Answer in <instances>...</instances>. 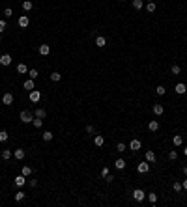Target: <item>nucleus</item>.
I'll use <instances>...</instances> for the list:
<instances>
[{"label": "nucleus", "mask_w": 187, "mask_h": 207, "mask_svg": "<svg viewBox=\"0 0 187 207\" xmlns=\"http://www.w3.org/2000/svg\"><path fill=\"white\" fill-rule=\"evenodd\" d=\"M125 166H127V163H125L124 159H116V160H114V168H116V170H124Z\"/></svg>", "instance_id": "nucleus-17"}, {"label": "nucleus", "mask_w": 187, "mask_h": 207, "mask_svg": "<svg viewBox=\"0 0 187 207\" xmlns=\"http://www.w3.org/2000/svg\"><path fill=\"white\" fill-rule=\"evenodd\" d=\"M32 123H34V127H36V129L43 127V120H39V118H34V120H32Z\"/></svg>", "instance_id": "nucleus-37"}, {"label": "nucleus", "mask_w": 187, "mask_h": 207, "mask_svg": "<svg viewBox=\"0 0 187 207\" xmlns=\"http://www.w3.org/2000/svg\"><path fill=\"white\" fill-rule=\"evenodd\" d=\"M22 88H25V90H28V91L36 90V86H34V79H28V80H25V82H22Z\"/></svg>", "instance_id": "nucleus-20"}, {"label": "nucleus", "mask_w": 187, "mask_h": 207, "mask_svg": "<svg viewBox=\"0 0 187 207\" xmlns=\"http://www.w3.org/2000/svg\"><path fill=\"white\" fill-rule=\"evenodd\" d=\"M155 94H157V95H165V94H167V88L163 86V84H159V86L155 88Z\"/></svg>", "instance_id": "nucleus-33"}, {"label": "nucleus", "mask_w": 187, "mask_h": 207, "mask_svg": "<svg viewBox=\"0 0 187 207\" xmlns=\"http://www.w3.org/2000/svg\"><path fill=\"white\" fill-rule=\"evenodd\" d=\"M144 159L148 160V163L152 164V163H155V151H152V149H148L146 153H144Z\"/></svg>", "instance_id": "nucleus-19"}, {"label": "nucleus", "mask_w": 187, "mask_h": 207, "mask_svg": "<svg viewBox=\"0 0 187 207\" xmlns=\"http://www.w3.org/2000/svg\"><path fill=\"white\" fill-rule=\"evenodd\" d=\"M105 144V136L103 134H94V146L96 148H103Z\"/></svg>", "instance_id": "nucleus-10"}, {"label": "nucleus", "mask_w": 187, "mask_h": 207, "mask_svg": "<svg viewBox=\"0 0 187 207\" xmlns=\"http://www.w3.org/2000/svg\"><path fill=\"white\" fill-rule=\"evenodd\" d=\"M53 138H54V134H53L51 131H43V132H41V140H43V142H51Z\"/></svg>", "instance_id": "nucleus-16"}, {"label": "nucleus", "mask_w": 187, "mask_h": 207, "mask_svg": "<svg viewBox=\"0 0 187 207\" xmlns=\"http://www.w3.org/2000/svg\"><path fill=\"white\" fill-rule=\"evenodd\" d=\"M170 73H172V75H180V73H181V67H180L178 63H174V65L170 67Z\"/></svg>", "instance_id": "nucleus-35"}, {"label": "nucleus", "mask_w": 187, "mask_h": 207, "mask_svg": "<svg viewBox=\"0 0 187 207\" xmlns=\"http://www.w3.org/2000/svg\"><path fill=\"white\" fill-rule=\"evenodd\" d=\"M148 2H152V0H148Z\"/></svg>", "instance_id": "nucleus-50"}, {"label": "nucleus", "mask_w": 187, "mask_h": 207, "mask_svg": "<svg viewBox=\"0 0 187 207\" xmlns=\"http://www.w3.org/2000/svg\"><path fill=\"white\" fill-rule=\"evenodd\" d=\"M148 131H152V132L159 131V121H157V120H152V121L148 123Z\"/></svg>", "instance_id": "nucleus-21"}, {"label": "nucleus", "mask_w": 187, "mask_h": 207, "mask_svg": "<svg viewBox=\"0 0 187 207\" xmlns=\"http://www.w3.org/2000/svg\"><path fill=\"white\" fill-rule=\"evenodd\" d=\"M28 77L36 80V79L39 77V71H38V69H36V67H32V69H28Z\"/></svg>", "instance_id": "nucleus-29"}, {"label": "nucleus", "mask_w": 187, "mask_h": 207, "mask_svg": "<svg viewBox=\"0 0 187 207\" xmlns=\"http://www.w3.org/2000/svg\"><path fill=\"white\" fill-rule=\"evenodd\" d=\"M51 80H53V82H60V80H62V75H60L58 71H53V73H51Z\"/></svg>", "instance_id": "nucleus-31"}, {"label": "nucleus", "mask_w": 187, "mask_h": 207, "mask_svg": "<svg viewBox=\"0 0 187 207\" xmlns=\"http://www.w3.org/2000/svg\"><path fill=\"white\" fill-rule=\"evenodd\" d=\"M25 73H28L26 63H19V65H17V75H25Z\"/></svg>", "instance_id": "nucleus-23"}, {"label": "nucleus", "mask_w": 187, "mask_h": 207, "mask_svg": "<svg viewBox=\"0 0 187 207\" xmlns=\"http://www.w3.org/2000/svg\"><path fill=\"white\" fill-rule=\"evenodd\" d=\"M2 105H6V106L13 105V94H10V91H6V94L2 95Z\"/></svg>", "instance_id": "nucleus-12"}, {"label": "nucleus", "mask_w": 187, "mask_h": 207, "mask_svg": "<svg viewBox=\"0 0 187 207\" xmlns=\"http://www.w3.org/2000/svg\"><path fill=\"white\" fill-rule=\"evenodd\" d=\"M19 120H21V123H32L34 114H32L30 110H22V112L19 114Z\"/></svg>", "instance_id": "nucleus-1"}, {"label": "nucleus", "mask_w": 187, "mask_h": 207, "mask_svg": "<svg viewBox=\"0 0 187 207\" xmlns=\"http://www.w3.org/2000/svg\"><path fill=\"white\" fill-rule=\"evenodd\" d=\"M127 149V146L124 144V142H118V144H116V151H118V153H124Z\"/></svg>", "instance_id": "nucleus-36"}, {"label": "nucleus", "mask_w": 187, "mask_h": 207, "mask_svg": "<svg viewBox=\"0 0 187 207\" xmlns=\"http://www.w3.org/2000/svg\"><path fill=\"white\" fill-rule=\"evenodd\" d=\"M183 155H185V157H187V146H185V148H183Z\"/></svg>", "instance_id": "nucleus-47"}, {"label": "nucleus", "mask_w": 187, "mask_h": 207, "mask_svg": "<svg viewBox=\"0 0 187 207\" xmlns=\"http://www.w3.org/2000/svg\"><path fill=\"white\" fill-rule=\"evenodd\" d=\"M34 118H39V120H45V118H47V110H45L43 106H39V108H36V110H34Z\"/></svg>", "instance_id": "nucleus-13"}, {"label": "nucleus", "mask_w": 187, "mask_h": 207, "mask_svg": "<svg viewBox=\"0 0 187 207\" xmlns=\"http://www.w3.org/2000/svg\"><path fill=\"white\" fill-rule=\"evenodd\" d=\"M17 25H19L21 28H28V25H30V17H28V15H21Z\"/></svg>", "instance_id": "nucleus-8"}, {"label": "nucleus", "mask_w": 187, "mask_h": 207, "mask_svg": "<svg viewBox=\"0 0 187 207\" xmlns=\"http://www.w3.org/2000/svg\"><path fill=\"white\" fill-rule=\"evenodd\" d=\"M13 185H15V187H19V189H21V187H25V185H26V175H22V174H21V175H17V177L13 179Z\"/></svg>", "instance_id": "nucleus-6"}, {"label": "nucleus", "mask_w": 187, "mask_h": 207, "mask_svg": "<svg viewBox=\"0 0 187 207\" xmlns=\"http://www.w3.org/2000/svg\"><path fill=\"white\" fill-rule=\"evenodd\" d=\"M22 10H25V11H30L32 8H34V2H32V0H22Z\"/></svg>", "instance_id": "nucleus-22"}, {"label": "nucleus", "mask_w": 187, "mask_h": 207, "mask_svg": "<svg viewBox=\"0 0 187 207\" xmlns=\"http://www.w3.org/2000/svg\"><path fill=\"white\" fill-rule=\"evenodd\" d=\"M105 45H107V39H105V36H97V37H96V47H97V49H103Z\"/></svg>", "instance_id": "nucleus-18"}, {"label": "nucleus", "mask_w": 187, "mask_h": 207, "mask_svg": "<svg viewBox=\"0 0 187 207\" xmlns=\"http://www.w3.org/2000/svg\"><path fill=\"white\" fill-rule=\"evenodd\" d=\"M172 144H174V146H181V144H183V136H181V134H174V136H172Z\"/></svg>", "instance_id": "nucleus-24"}, {"label": "nucleus", "mask_w": 187, "mask_h": 207, "mask_svg": "<svg viewBox=\"0 0 187 207\" xmlns=\"http://www.w3.org/2000/svg\"><path fill=\"white\" fill-rule=\"evenodd\" d=\"M32 172H34V168H32V166H22V168H21V174H22V175H26V177H30V175H32Z\"/></svg>", "instance_id": "nucleus-26"}, {"label": "nucleus", "mask_w": 187, "mask_h": 207, "mask_svg": "<svg viewBox=\"0 0 187 207\" xmlns=\"http://www.w3.org/2000/svg\"><path fill=\"white\" fill-rule=\"evenodd\" d=\"M172 190H174V192H181V190H183V187H181L180 181H174V183H172Z\"/></svg>", "instance_id": "nucleus-34"}, {"label": "nucleus", "mask_w": 187, "mask_h": 207, "mask_svg": "<svg viewBox=\"0 0 187 207\" xmlns=\"http://www.w3.org/2000/svg\"><path fill=\"white\" fill-rule=\"evenodd\" d=\"M11 15H13V10H11V8H6V10H4V17H6V19H10Z\"/></svg>", "instance_id": "nucleus-42"}, {"label": "nucleus", "mask_w": 187, "mask_h": 207, "mask_svg": "<svg viewBox=\"0 0 187 207\" xmlns=\"http://www.w3.org/2000/svg\"><path fill=\"white\" fill-rule=\"evenodd\" d=\"M13 157H15L17 160H22V159L26 157V151H25V149H21V148H19V149H13Z\"/></svg>", "instance_id": "nucleus-15"}, {"label": "nucleus", "mask_w": 187, "mask_h": 207, "mask_svg": "<svg viewBox=\"0 0 187 207\" xmlns=\"http://www.w3.org/2000/svg\"><path fill=\"white\" fill-rule=\"evenodd\" d=\"M25 198H26V192H22V190H19V192L13 196V200H15V201H22Z\"/></svg>", "instance_id": "nucleus-30"}, {"label": "nucleus", "mask_w": 187, "mask_h": 207, "mask_svg": "<svg viewBox=\"0 0 187 207\" xmlns=\"http://www.w3.org/2000/svg\"><path fill=\"white\" fill-rule=\"evenodd\" d=\"M109 174H110V170H109V166H103V168H101V177L105 179V177H107Z\"/></svg>", "instance_id": "nucleus-41"}, {"label": "nucleus", "mask_w": 187, "mask_h": 207, "mask_svg": "<svg viewBox=\"0 0 187 207\" xmlns=\"http://www.w3.org/2000/svg\"><path fill=\"white\" fill-rule=\"evenodd\" d=\"M178 159V151L176 149H170L169 151V160H176Z\"/></svg>", "instance_id": "nucleus-38"}, {"label": "nucleus", "mask_w": 187, "mask_h": 207, "mask_svg": "<svg viewBox=\"0 0 187 207\" xmlns=\"http://www.w3.org/2000/svg\"><path fill=\"white\" fill-rule=\"evenodd\" d=\"M38 51H39V54H41V56H49V54H51V45H47V43H41Z\"/></svg>", "instance_id": "nucleus-9"}, {"label": "nucleus", "mask_w": 187, "mask_h": 207, "mask_svg": "<svg viewBox=\"0 0 187 207\" xmlns=\"http://www.w3.org/2000/svg\"><path fill=\"white\" fill-rule=\"evenodd\" d=\"M8 140V132L6 131H0V142H6Z\"/></svg>", "instance_id": "nucleus-43"}, {"label": "nucleus", "mask_w": 187, "mask_h": 207, "mask_svg": "<svg viewBox=\"0 0 187 207\" xmlns=\"http://www.w3.org/2000/svg\"><path fill=\"white\" fill-rule=\"evenodd\" d=\"M181 187H183V190H187V177L183 179V183H181Z\"/></svg>", "instance_id": "nucleus-45"}, {"label": "nucleus", "mask_w": 187, "mask_h": 207, "mask_svg": "<svg viewBox=\"0 0 187 207\" xmlns=\"http://www.w3.org/2000/svg\"><path fill=\"white\" fill-rule=\"evenodd\" d=\"M131 4H133V8H135L137 11H140V10L144 8V0H133Z\"/></svg>", "instance_id": "nucleus-25"}, {"label": "nucleus", "mask_w": 187, "mask_h": 207, "mask_svg": "<svg viewBox=\"0 0 187 207\" xmlns=\"http://www.w3.org/2000/svg\"><path fill=\"white\" fill-rule=\"evenodd\" d=\"M152 110H153V114H155V116H163V112H165V106H163V105H159V103H155V105L152 106Z\"/></svg>", "instance_id": "nucleus-14"}, {"label": "nucleus", "mask_w": 187, "mask_h": 207, "mask_svg": "<svg viewBox=\"0 0 187 207\" xmlns=\"http://www.w3.org/2000/svg\"><path fill=\"white\" fill-rule=\"evenodd\" d=\"M146 198H148V201H150L152 205H155V203H157V194H155V192H148V194H146Z\"/></svg>", "instance_id": "nucleus-27"}, {"label": "nucleus", "mask_w": 187, "mask_h": 207, "mask_svg": "<svg viewBox=\"0 0 187 207\" xmlns=\"http://www.w3.org/2000/svg\"><path fill=\"white\" fill-rule=\"evenodd\" d=\"M122 2H125V0H122Z\"/></svg>", "instance_id": "nucleus-49"}, {"label": "nucleus", "mask_w": 187, "mask_h": 207, "mask_svg": "<svg viewBox=\"0 0 187 207\" xmlns=\"http://www.w3.org/2000/svg\"><path fill=\"white\" fill-rule=\"evenodd\" d=\"M174 91H176L178 95H185V94H187V86H185L183 82H178V84L174 86Z\"/></svg>", "instance_id": "nucleus-11"}, {"label": "nucleus", "mask_w": 187, "mask_h": 207, "mask_svg": "<svg viewBox=\"0 0 187 207\" xmlns=\"http://www.w3.org/2000/svg\"><path fill=\"white\" fill-rule=\"evenodd\" d=\"M26 183H28V185H30V187L34 189V187L38 185V179H26Z\"/></svg>", "instance_id": "nucleus-44"}, {"label": "nucleus", "mask_w": 187, "mask_h": 207, "mask_svg": "<svg viewBox=\"0 0 187 207\" xmlns=\"http://www.w3.org/2000/svg\"><path fill=\"white\" fill-rule=\"evenodd\" d=\"M129 149H131V151H138V149H142V142H140L138 138H133V140L129 142Z\"/></svg>", "instance_id": "nucleus-7"}, {"label": "nucleus", "mask_w": 187, "mask_h": 207, "mask_svg": "<svg viewBox=\"0 0 187 207\" xmlns=\"http://www.w3.org/2000/svg\"><path fill=\"white\" fill-rule=\"evenodd\" d=\"M11 62H13V58H11V54H2V56H0V65H2V67H8V65H11Z\"/></svg>", "instance_id": "nucleus-5"}, {"label": "nucleus", "mask_w": 187, "mask_h": 207, "mask_svg": "<svg viewBox=\"0 0 187 207\" xmlns=\"http://www.w3.org/2000/svg\"><path fill=\"white\" fill-rule=\"evenodd\" d=\"M84 131H86L88 134H96V127H94V125H86Z\"/></svg>", "instance_id": "nucleus-40"}, {"label": "nucleus", "mask_w": 187, "mask_h": 207, "mask_svg": "<svg viewBox=\"0 0 187 207\" xmlns=\"http://www.w3.org/2000/svg\"><path fill=\"white\" fill-rule=\"evenodd\" d=\"M28 99H30L32 103H39V101H41V91H39V90H32L30 94H28Z\"/></svg>", "instance_id": "nucleus-4"}, {"label": "nucleus", "mask_w": 187, "mask_h": 207, "mask_svg": "<svg viewBox=\"0 0 187 207\" xmlns=\"http://www.w3.org/2000/svg\"><path fill=\"white\" fill-rule=\"evenodd\" d=\"M8 30V25H6V21L4 19H0V34H4Z\"/></svg>", "instance_id": "nucleus-39"}, {"label": "nucleus", "mask_w": 187, "mask_h": 207, "mask_svg": "<svg viewBox=\"0 0 187 207\" xmlns=\"http://www.w3.org/2000/svg\"><path fill=\"white\" fill-rule=\"evenodd\" d=\"M0 43H2V34H0Z\"/></svg>", "instance_id": "nucleus-48"}, {"label": "nucleus", "mask_w": 187, "mask_h": 207, "mask_svg": "<svg viewBox=\"0 0 187 207\" xmlns=\"http://www.w3.org/2000/svg\"><path fill=\"white\" fill-rule=\"evenodd\" d=\"M137 172H138V174H148V172H150V163H148V160L138 163V164H137Z\"/></svg>", "instance_id": "nucleus-3"}, {"label": "nucleus", "mask_w": 187, "mask_h": 207, "mask_svg": "<svg viewBox=\"0 0 187 207\" xmlns=\"http://www.w3.org/2000/svg\"><path fill=\"white\" fill-rule=\"evenodd\" d=\"M181 172H183V175L187 177V166H183V168H181Z\"/></svg>", "instance_id": "nucleus-46"}, {"label": "nucleus", "mask_w": 187, "mask_h": 207, "mask_svg": "<svg viewBox=\"0 0 187 207\" xmlns=\"http://www.w3.org/2000/svg\"><path fill=\"white\" fill-rule=\"evenodd\" d=\"M155 10H157V4L153 2V0H152V2H148V4H146V11H148V13H153Z\"/></svg>", "instance_id": "nucleus-28"}, {"label": "nucleus", "mask_w": 187, "mask_h": 207, "mask_svg": "<svg viewBox=\"0 0 187 207\" xmlns=\"http://www.w3.org/2000/svg\"><path fill=\"white\" fill-rule=\"evenodd\" d=\"M131 198H133L135 201H138V203H140V201H144V198H146V192H144L142 189H135V190L131 192Z\"/></svg>", "instance_id": "nucleus-2"}, {"label": "nucleus", "mask_w": 187, "mask_h": 207, "mask_svg": "<svg viewBox=\"0 0 187 207\" xmlns=\"http://www.w3.org/2000/svg\"><path fill=\"white\" fill-rule=\"evenodd\" d=\"M11 157H13V151H11V149H4V151H2V159H4V160H10Z\"/></svg>", "instance_id": "nucleus-32"}]
</instances>
